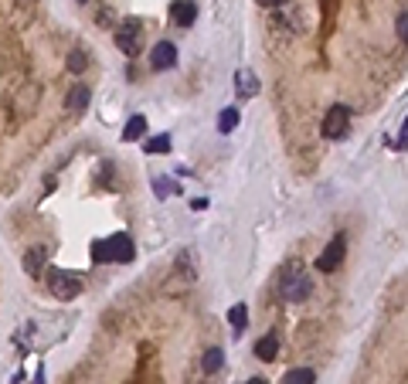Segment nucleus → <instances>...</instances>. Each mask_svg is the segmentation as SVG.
Listing matches in <instances>:
<instances>
[{
	"label": "nucleus",
	"instance_id": "nucleus-1",
	"mask_svg": "<svg viewBox=\"0 0 408 384\" xmlns=\"http://www.w3.org/2000/svg\"><path fill=\"white\" fill-rule=\"evenodd\" d=\"M48 289H51V296H54V300L68 303V300H75L78 293H82V279H78L75 272L51 269V272H48Z\"/></svg>",
	"mask_w": 408,
	"mask_h": 384
},
{
	"label": "nucleus",
	"instance_id": "nucleus-2",
	"mask_svg": "<svg viewBox=\"0 0 408 384\" xmlns=\"http://www.w3.org/2000/svg\"><path fill=\"white\" fill-rule=\"evenodd\" d=\"M116 48L126 54V58H136L140 48H143V24L136 17H129L123 24L116 27Z\"/></svg>",
	"mask_w": 408,
	"mask_h": 384
},
{
	"label": "nucleus",
	"instance_id": "nucleus-3",
	"mask_svg": "<svg viewBox=\"0 0 408 384\" xmlns=\"http://www.w3.org/2000/svg\"><path fill=\"white\" fill-rule=\"evenodd\" d=\"M313 293V279L306 276L303 269H289V276H282V296H286V303H303L306 296Z\"/></svg>",
	"mask_w": 408,
	"mask_h": 384
},
{
	"label": "nucleus",
	"instance_id": "nucleus-4",
	"mask_svg": "<svg viewBox=\"0 0 408 384\" xmlns=\"http://www.w3.org/2000/svg\"><path fill=\"white\" fill-rule=\"evenodd\" d=\"M347 129H351V109L347 105H333L327 112V119H323V136L327 140H340Z\"/></svg>",
	"mask_w": 408,
	"mask_h": 384
},
{
	"label": "nucleus",
	"instance_id": "nucleus-5",
	"mask_svg": "<svg viewBox=\"0 0 408 384\" xmlns=\"http://www.w3.org/2000/svg\"><path fill=\"white\" fill-rule=\"evenodd\" d=\"M105 249H109V262H133L136 256V245H133V238L129 235H112V238H105Z\"/></svg>",
	"mask_w": 408,
	"mask_h": 384
},
{
	"label": "nucleus",
	"instance_id": "nucleus-6",
	"mask_svg": "<svg viewBox=\"0 0 408 384\" xmlns=\"http://www.w3.org/2000/svg\"><path fill=\"white\" fill-rule=\"evenodd\" d=\"M150 65L156 72L174 68V65H177V45H174V41H156L153 52H150Z\"/></svg>",
	"mask_w": 408,
	"mask_h": 384
},
{
	"label": "nucleus",
	"instance_id": "nucleus-7",
	"mask_svg": "<svg viewBox=\"0 0 408 384\" xmlns=\"http://www.w3.org/2000/svg\"><path fill=\"white\" fill-rule=\"evenodd\" d=\"M344 249H347V245H344V238L337 235L330 245L323 249V256L316 258V269H320V272H333V269H337V265L344 262Z\"/></svg>",
	"mask_w": 408,
	"mask_h": 384
},
{
	"label": "nucleus",
	"instance_id": "nucleus-8",
	"mask_svg": "<svg viewBox=\"0 0 408 384\" xmlns=\"http://www.w3.org/2000/svg\"><path fill=\"white\" fill-rule=\"evenodd\" d=\"M170 21L177 27H191L198 21V3L194 0H174L170 3Z\"/></svg>",
	"mask_w": 408,
	"mask_h": 384
},
{
	"label": "nucleus",
	"instance_id": "nucleus-9",
	"mask_svg": "<svg viewBox=\"0 0 408 384\" xmlns=\"http://www.w3.org/2000/svg\"><path fill=\"white\" fill-rule=\"evenodd\" d=\"M89 99H92V89H89V85H72L68 96H65V109H68V112H85Z\"/></svg>",
	"mask_w": 408,
	"mask_h": 384
},
{
	"label": "nucleus",
	"instance_id": "nucleus-10",
	"mask_svg": "<svg viewBox=\"0 0 408 384\" xmlns=\"http://www.w3.org/2000/svg\"><path fill=\"white\" fill-rule=\"evenodd\" d=\"M45 265H48V249H45V245L27 249V256H24V272L27 276H41Z\"/></svg>",
	"mask_w": 408,
	"mask_h": 384
},
{
	"label": "nucleus",
	"instance_id": "nucleus-11",
	"mask_svg": "<svg viewBox=\"0 0 408 384\" xmlns=\"http://www.w3.org/2000/svg\"><path fill=\"white\" fill-rule=\"evenodd\" d=\"M235 85H238V96H242V99H252L255 92H258V75H255L252 68H238Z\"/></svg>",
	"mask_w": 408,
	"mask_h": 384
},
{
	"label": "nucleus",
	"instance_id": "nucleus-12",
	"mask_svg": "<svg viewBox=\"0 0 408 384\" xmlns=\"http://www.w3.org/2000/svg\"><path fill=\"white\" fill-rule=\"evenodd\" d=\"M255 357L258 360H276L279 357V337H276V333H265V337L255 344Z\"/></svg>",
	"mask_w": 408,
	"mask_h": 384
},
{
	"label": "nucleus",
	"instance_id": "nucleus-13",
	"mask_svg": "<svg viewBox=\"0 0 408 384\" xmlns=\"http://www.w3.org/2000/svg\"><path fill=\"white\" fill-rule=\"evenodd\" d=\"M147 133V119L143 116H129V123L123 126V143H133V140H140Z\"/></svg>",
	"mask_w": 408,
	"mask_h": 384
},
{
	"label": "nucleus",
	"instance_id": "nucleus-14",
	"mask_svg": "<svg viewBox=\"0 0 408 384\" xmlns=\"http://www.w3.org/2000/svg\"><path fill=\"white\" fill-rule=\"evenodd\" d=\"M313 381H316V374L309 367H293V371L282 374V384H313Z\"/></svg>",
	"mask_w": 408,
	"mask_h": 384
},
{
	"label": "nucleus",
	"instance_id": "nucleus-15",
	"mask_svg": "<svg viewBox=\"0 0 408 384\" xmlns=\"http://www.w3.org/2000/svg\"><path fill=\"white\" fill-rule=\"evenodd\" d=\"M221 364H225V354H221L218 347H211V350L201 357V371L204 374H214V371H221Z\"/></svg>",
	"mask_w": 408,
	"mask_h": 384
},
{
	"label": "nucleus",
	"instance_id": "nucleus-16",
	"mask_svg": "<svg viewBox=\"0 0 408 384\" xmlns=\"http://www.w3.org/2000/svg\"><path fill=\"white\" fill-rule=\"evenodd\" d=\"M238 119H242V112L228 105V109H221V116H218V133H231V129L238 126Z\"/></svg>",
	"mask_w": 408,
	"mask_h": 384
},
{
	"label": "nucleus",
	"instance_id": "nucleus-17",
	"mask_svg": "<svg viewBox=\"0 0 408 384\" xmlns=\"http://www.w3.org/2000/svg\"><path fill=\"white\" fill-rule=\"evenodd\" d=\"M228 320H231V327H235V337H238V333L249 327V309L242 307V303H235V307L228 309Z\"/></svg>",
	"mask_w": 408,
	"mask_h": 384
},
{
	"label": "nucleus",
	"instance_id": "nucleus-18",
	"mask_svg": "<svg viewBox=\"0 0 408 384\" xmlns=\"http://www.w3.org/2000/svg\"><path fill=\"white\" fill-rule=\"evenodd\" d=\"M143 150H147V154H170V136H167V133L150 136V140L143 143Z\"/></svg>",
	"mask_w": 408,
	"mask_h": 384
},
{
	"label": "nucleus",
	"instance_id": "nucleus-19",
	"mask_svg": "<svg viewBox=\"0 0 408 384\" xmlns=\"http://www.w3.org/2000/svg\"><path fill=\"white\" fill-rule=\"evenodd\" d=\"M68 68H72V72H75V75H82V72H85V68H89V54L82 52V48H75V52L68 54Z\"/></svg>",
	"mask_w": 408,
	"mask_h": 384
},
{
	"label": "nucleus",
	"instance_id": "nucleus-20",
	"mask_svg": "<svg viewBox=\"0 0 408 384\" xmlns=\"http://www.w3.org/2000/svg\"><path fill=\"white\" fill-rule=\"evenodd\" d=\"M153 187H156V194H160V198L180 194V184H174V180H167V177H156V180H153Z\"/></svg>",
	"mask_w": 408,
	"mask_h": 384
},
{
	"label": "nucleus",
	"instance_id": "nucleus-21",
	"mask_svg": "<svg viewBox=\"0 0 408 384\" xmlns=\"http://www.w3.org/2000/svg\"><path fill=\"white\" fill-rule=\"evenodd\" d=\"M92 258H96L99 265H105V262H109V249H105V238L92 242Z\"/></svg>",
	"mask_w": 408,
	"mask_h": 384
},
{
	"label": "nucleus",
	"instance_id": "nucleus-22",
	"mask_svg": "<svg viewBox=\"0 0 408 384\" xmlns=\"http://www.w3.org/2000/svg\"><path fill=\"white\" fill-rule=\"evenodd\" d=\"M405 27H408V17H405V10H402V14H398V38H402V41L408 38V31H405Z\"/></svg>",
	"mask_w": 408,
	"mask_h": 384
},
{
	"label": "nucleus",
	"instance_id": "nucleus-23",
	"mask_svg": "<svg viewBox=\"0 0 408 384\" xmlns=\"http://www.w3.org/2000/svg\"><path fill=\"white\" fill-rule=\"evenodd\" d=\"M258 3H262V7H282L286 0H258Z\"/></svg>",
	"mask_w": 408,
	"mask_h": 384
},
{
	"label": "nucleus",
	"instance_id": "nucleus-24",
	"mask_svg": "<svg viewBox=\"0 0 408 384\" xmlns=\"http://www.w3.org/2000/svg\"><path fill=\"white\" fill-rule=\"evenodd\" d=\"M245 384H265V381H262V378H252V381H245Z\"/></svg>",
	"mask_w": 408,
	"mask_h": 384
},
{
	"label": "nucleus",
	"instance_id": "nucleus-25",
	"mask_svg": "<svg viewBox=\"0 0 408 384\" xmlns=\"http://www.w3.org/2000/svg\"><path fill=\"white\" fill-rule=\"evenodd\" d=\"M78 3H89V0H78Z\"/></svg>",
	"mask_w": 408,
	"mask_h": 384
}]
</instances>
